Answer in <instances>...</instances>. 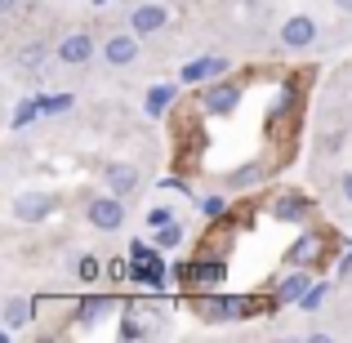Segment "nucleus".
<instances>
[{
	"mask_svg": "<svg viewBox=\"0 0 352 343\" xmlns=\"http://www.w3.org/2000/svg\"><path fill=\"white\" fill-rule=\"evenodd\" d=\"M170 94H174V89H170V85H161V89H152V94H147V112H152V116H161V112H165V103H170Z\"/></svg>",
	"mask_w": 352,
	"mask_h": 343,
	"instance_id": "obj_14",
	"label": "nucleus"
},
{
	"mask_svg": "<svg viewBox=\"0 0 352 343\" xmlns=\"http://www.w3.org/2000/svg\"><path fill=\"white\" fill-rule=\"evenodd\" d=\"M236 103H241V85H236V80H219V85H210V94H206L210 112L228 116V112H236Z\"/></svg>",
	"mask_w": 352,
	"mask_h": 343,
	"instance_id": "obj_9",
	"label": "nucleus"
},
{
	"mask_svg": "<svg viewBox=\"0 0 352 343\" xmlns=\"http://www.w3.org/2000/svg\"><path fill=\"white\" fill-rule=\"evenodd\" d=\"M303 290H308V276H303V272H294V276H290V281H285V285H281V294H285V299H299V294H303Z\"/></svg>",
	"mask_w": 352,
	"mask_h": 343,
	"instance_id": "obj_15",
	"label": "nucleus"
},
{
	"mask_svg": "<svg viewBox=\"0 0 352 343\" xmlns=\"http://www.w3.org/2000/svg\"><path fill=\"white\" fill-rule=\"evenodd\" d=\"M107 308V299H89L85 308H80V321H98V312Z\"/></svg>",
	"mask_w": 352,
	"mask_h": 343,
	"instance_id": "obj_17",
	"label": "nucleus"
},
{
	"mask_svg": "<svg viewBox=\"0 0 352 343\" xmlns=\"http://www.w3.org/2000/svg\"><path fill=\"white\" fill-rule=\"evenodd\" d=\"M276 214L281 219H303V197H281L276 201Z\"/></svg>",
	"mask_w": 352,
	"mask_h": 343,
	"instance_id": "obj_13",
	"label": "nucleus"
},
{
	"mask_svg": "<svg viewBox=\"0 0 352 343\" xmlns=\"http://www.w3.org/2000/svg\"><path fill=\"white\" fill-rule=\"evenodd\" d=\"M58 58L67 63V67H85L89 58H94V36L89 32H72L58 41Z\"/></svg>",
	"mask_w": 352,
	"mask_h": 343,
	"instance_id": "obj_3",
	"label": "nucleus"
},
{
	"mask_svg": "<svg viewBox=\"0 0 352 343\" xmlns=\"http://www.w3.org/2000/svg\"><path fill=\"white\" fill-rule=\"evenodd\" d=\"M165 23H170V9H165V5H138L134 14H129V32H138V36L161 32Z\"/></svg>",
	"mask_w": 352,
	"mask_h": 343,
	"instance_id": "obj_7",
	"label": "nucleus"
},
{
	"mask_svg": "<svg viewBox=\"0 0 352 343\" xmlns=\"http://www.w3.org/2000/svg\"><path fill=\"white\" fill-rule=\"evenodd\" d=\"M80 276H85V281H94V276H98V263H94V258H80Z\"/></svg>",
	"mask_w": 352,
	"mask_h": 343,
	"instance_id": "obj_22",
	"label": "nucleus"
},
{
	"mask_svg": "<svg viewBox=\"0 0 352 343\" xmlns=\"http://www.w3.org/2000/svg\"><path fill=\"white\" fill-rule=\"evenodd\" d=\"M103 179H107V192H116V197H129V192L138 188V165L112 161V165L103 170Z\"/></svg>",
	"mask_w": 352,
	"mask_h": 343,
	"instance_id": "obj_8",
	"label": "nucleus"
},
{
	"mask_svg": "<svg viewBox=\"0 0 352 343\" xmlns=\"http://www.w3.org/2000/svg\"><path fill=\"white\" fill-rule=\"evenodd\" d=\"M321 299H326V281H321V285H312V290L303 294V308H317Z\"/></svg>",
	"mask_w": 352,
	"mask_h": 343,
	"instance_id": "obj_18",
	"label": "nucleus"
},
{
	"mask_svg": "<svg viewBox=\"0 0 352 343\" xmlns=\"http://www.w3.org/2000/svg\"><path fill=\"white\" fill-rule=\"evenodd\" d=\"M89 223L103 228V232H116L120 223H125V206H120L116 192H107V197H94V201H89Z\"/></svg>",
	"mask_w": 352,
	"mask_h": 343,
	"instance_id": "obj_1",
	"label": "nucleus"
},
{
	"mask_svg": "<svg viewBox=\"0 0 352 343\" xmlns=\"http://www.w3.org/2000/svg\"><path fill=\"white\" fill-rule=\"evenodd\" d=\"M32 116H36V103H23V107L14 112V129H23V125H27Z\"/></svg>",
	"mask_w": 352,
	"mask_h": 343,
	"instance_id": "obj_19",
	"label": "nucleus"
},
{
	"mask_svg": "<svg viewBox=\"0 0 352 343\" xmlns=\"http://www.w3.org/2000/svg\"><path fill=\"white\" fill-rule=\"evenodd\" d=\"M312 245H317V241H299V245H294V263H303V258L312 254Z\"/></svg>",
	"mask_w": 352,
	"mask_h": 343,
	"instance_id": "obj_21",
	"label": "nucleus"
},
{
	"mask_svg": "<svg viewBox=\"0 0 352 343\" xmlns=\"http://www.w3.org/2000/svg\"><path fill=\"white\" fill-rule=\"evenodd\" d=\"M103 58H107V67H129V63L138 58V32L107 36V45H103Z\"/></svg>",
	"mask_w": 352,
	"mask_h": 343,
	"instance_id": "obj_5",
	"label": "nucleus"
},
{
	"mask_svg": "<svg viewBox=\"0 0 352 343\" xmlns=\"http://www.w3.org/2000/svg\"><path fill=\"white\" fill-rule=\"evenodd\" d=\"M317 41V23H312L308 14H294L281 23V45L285 49H308V45Z\"/></svg>",
	"mask_w": 352,
	"mask_h": 343,
	"instance_id": "obj_2",
	"label": "nucleus"
},
{
	"mask_svg": "<svg viewBox=\"0 0 352 343\" xmlns=\"http://www.w3.org/2000/svg\"><path fill=\"white\" fill-rule=\"evenodd\" d=\"M41 63H45V45L41 41L18 49V71H41Z\"/></svg>",
	"mask_w": 352,
	"mask_h": 343,
	"instance_id": "obj_12",
	"label": "nucleus"
},
{
	"mask_svg": "<svg viewBox=\"0 0 352 343\" xmlns=\"http://www.w3.org/2000/svg\"><path fill=\"white\" fill-rule=\"evenodd\" d=\"M50 210H54L50 192H23V197L14 201V219L18 223H41V219H50Z\"/></svg>",
	"mask_w": 352,
	"mask_h": 343,
	"instance_id": "obj_4",
	"label": "nucleus"
},
{
	"mask_svg": "<svg viewBox=\"0 0 352 343\" xmlns=\"http://www.w3.org/2000/svg\"><path fill=\"white\" fill-rule=\"evenodd\" d=\"M165 223H170V210L156 206V210H152V228H165Z\"/></svg>",
	"mask_w": 352,
	"mask_h": 343,
	"instance_id": "obj_23",
	"label": "nucleus"
},
{
	"mask_svg": "<svg viewBox=\"0 0 352 343\" xmlns=\"http://www.w3.org/2000/svg\"><path fill=\"white\" fill-rule=\"evenodd\" d=\"M335 9L339 14H352V0H335Z\"/></svg>",
	"mask_w": 352,
	"mask_h": 343,
	"instance_id": "obj_26",
	"label": "nucleus"
},
{
	"mask_svg": "<svg viewBox=\"0 0 352 343\" xmlns=\"http://www.w3.org/2000/svg\"><path fill=\"white\" fill-rule=\"evenodd\" d=\"M339 192H344V201H348V206H352V170L344 174V179H339Z\"/></svg>",
	"mask_w": 352,
	"mask_h": 343,
	"instance_id": "obj_24",
	"label": "nucleus"
},
{
	"mask_svg": "<svg viewBox=\"0 0 352 343\" xmlns=\"http://www.w3.org/2000/svg\"><path fill=\"white\" fill-rule=\"evenodd\" d=\"M18 9V0H0V14H14Z\"/></svg>",
	"mask_w": 352,
	"mask_h": 343,
	"instance_id": "obj_25",
	"label": "nucleus"
},
{
	"mask_svg": "<svg viewBox=\"0 0 352 343\" xmlns=\"http://www.w3.org/2000/svg\"><path fill=\"white\" fill-rule=\"evenodd\" d=\"M156 241H161L165 250H170V245H179V241H183V228H179V223H165L161 232H156Z\"/></svg>",
	"mask_w": 352,
	"mask_h": 343,
	"instance_id": "obj_16",
	"label": "nucleus"
},
{
	"mask_svg": "<svg viewBox=\"0 0 352 343\" xmlns=\"http://www.w3.org/2000/svg\"><path fill=\"white\" fill-rule=\"evenodd\" d=\"M67 107H72V94H58V98L45 103V112H67Z\"/></svg>",
	"mask_w": 352,
	"mask_h": 343,
	"instance_id": "obj_20",
	"label": "nucleus"
},
{
	"mask_svg": "<svg viewBox=\"0 0 352 343\" xmlns=\"http://www.w3.org/2000/svg\"><path fill=\"white\" fill-rule=\"evenodd\" d=\"M32 312H36V303H32V299H23V294L5 299V330H9V335H18V330L32 321Z\"/></svg>",
	"mask_w": 352,
	"mask_h": 343,
	"instance_id": "obj_10",
	"label": "nucleus"
},
{
	"mask_svg": "<svg viewBox=\"0 0 352 343\" xmlns=\"http://www.w3.org/2000/svg\"><path fill=\"white\" fill-rule=\"evenodd\" d=\"M197 312L206 321H232L236 312H245V303H241V299H201Z\"/></svg>",
	"mask_w": 352,
	"mask_h": 343,
	"instance_id": "obj_11",
	"label": "nucleus"
},
{
	"mask_svg": "<svg viewBox=\"0 0 352 343\" xmlns=\"http://www.w3.org/2000/svg\"><path fill=\"white\" fill-rule=\"evenodd\" d=\"M228 71V58L223 54H206V58H197V63H188V67H183V85H201V80H219Z\"/></svg>",
	"mask_w": 352,
	"mask_h": 343,
	"instance_id": "obj_6",
	"label": "nucleus"
}]
</instances>
